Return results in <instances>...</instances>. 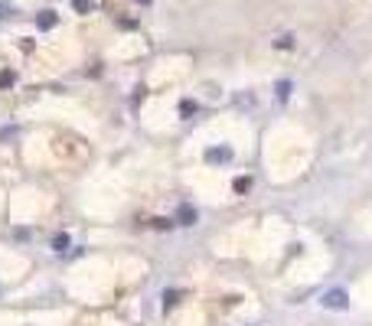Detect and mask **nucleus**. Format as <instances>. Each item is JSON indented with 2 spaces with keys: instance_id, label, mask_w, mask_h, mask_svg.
<instances>
[{
  "instance_id": "obj_1",
  "label": "nucleus",
  "mask_w": 372,
  "mask_h": 326,
  "mask_svg": "<svg viewBox=\"0 0 372 326\" xmlns=\"http://www.w3.org/2000/svg\"><path fill=\"white\" fill-rule=\"evenodd\" d=\"M320 303L326 307V310H346V307H349V297H346V290L333 287V290H323Z\"/></svg>"
},
{
  "instance_id": "obj_2",
  "label": "nucleus",
  "mask_w": 372,
  "mask_h": 326,
  "mask_svg": "<svg viewBox=\"0 0 372 326\" xmlns=\"http://www.w3.org/2000/svg\"><path fill=\"white\" fill-rule=\"evenodd\" d=\"M206 160L209 163H229L232 160V150L229 147H212V150H206Z\"/></svg>"
},
{
  "instance_id": "obj_3",
  "label": "nucleus",
  "mask_w": 372,
  "mask_h": 326,
  "mask_svg": "<svg viewBox=\"0 0 372 326\" xmlns=\"http://www.w3.org/2000/svg\"><path fill=\"white\" fill-rule=\"evenodd\" d=\"M193 222H196V209L183 202V206L176 209V225H193Z\"/></svg>"
},
{
  "instance_id": "obj_4",
  "label": "nucleus",
  "mask_w": 372,
  "mask_h": 326,
  "mask_svg": "<svg viewBox=\"0 0 372 326\" xmlns=\"http://www.w3.org/2000/svg\"><path fill=\"white\" fill-rule=\"evenodd\" d=\"M36 26H39V30H52V26H56V13H52V10H43L36 16Z\"/></svg>"
},
{
  "instance_id": "obj_5",
  "label": "nucleus",
  "mask_w": 372,
  "mask_h": 326,
  "mask_svg": "<svg viewBox=\"0 0 372 326\" xmlns=\"http://www.w3.org/2000/svg\"><path fill=\"white\" fill-rule=\"evenodd\" d=\"M287 95H291V82L284 78V82L274 85V98H278V101H287Z\"/></svg>"
},
{
  "instance_id": "obj_6",
  "label": "nucleus",
  "mask_w": 372,
  "mask_h": 326,
  "mask_svg": "<svg viewBox=\"0 0 372 326\" xmlns=\"http://www.w3.org/2000/svg\"><path fill=\"white\" fill-rule=\"evenodd\" d=\"M180 297H183L180 290H163V310H170V307L180 300Z\"/></svg>"
},
{
  "instance_id": "obj_7",
  "label": "nucleus",
  "mask_w": 372,
  "mask_h": 326,
  "mask_svg": "<svg viewBox=\"0 0 372 326\" xmlns=\"http://www.w3.org/2000/svg\"><path fill=\"white\" fill-rule=\"evenodd\" d=\"M16 82V72L13 69H4V72H0V88H10Z\"/></svg>"
},
{
  "instance_id": "obj_8",
  "label": "nucleus",
  "mask_w": 372,
  "mask_h": 326,
  "mask_svg": "<svg viewBox=\"0 0 372 326\" xmlns=\"http://www.w3.org/2000/svg\"><path fill=\"white\" fill-rule=\"evenodd\" d=\"M69 245H72V242H69V235H66V232H62V235H56V238H52V248H56V251H66Z\"/></svg>"
},
{
  "instance_id": "obj_9",
  "label": "nucleus",
  "mask_w": 372,
  "mask_h": 326,
  "mask_svg": "<svg viewBox=\"0 0 372 326\" xmlns=\"http://www.w3.org/2000/svg\"><path fill=\"white\" fill-rule=\"evenodd\" d=\"M252 189V176H238L235 180V192H248Z\"/></svg>"
},
{
  "instance_id": "obj_10",
  "label": "nucleus",
  "mask_w": 372,
  "mask_h": 326,
  "mask_svg": "<svg viewBox=\"0 0 372 326\" xmlns=\"http://www.w3.org/2000/svg\"><path fill=\"white\" fill-rule=\"evenodd\" d=\"M72 7L78 13H88V10H92V0H72Z\"/></svg>"
},
{
  "instance_id": "obj_11",
  "label": "nucleus",
  "mask_w": 372,
  "mask_h": 326,
  "mask_svg": "<svg viewBox=\"0 0 372 326\" xmlns=\"http://www.w3.org/2000/svg\"><path fill=\"white\" fill-rule=\"evenodd\" d=\"M274 46H281V49H291V46H294V36H291V33H287V36L274 39Z\"/></svg>"
},
{
  "instance_id": "obj_12",
  "label": "nucleus",
  "mask_w": 372,
  "mask_h": 326,
  "mask_svg": "<svg viewBox=\"0 0 372 326\" xmlns=\"http://www.w3.org/2000/svg\"><path fill=\"white\" fill-rule=\"evenodd\" d=\"M180 111L186 114V118H190V114H193V111H196V101H183V104H180Z\"/></svg>"
},
{
  "instance_id": "obj_13",
  "label": "nucleus",
  "mask_w": 372,
  "mask_h": 326,
  "mask_svg": "<svg viewBox=\"0 0 372 326\" xmlns=\"http://www.w3.org/2000/svg\"><path fill=\"white\" fill-rule=\"evenodd\" d=\"M13 235H16V238H20V242H26V238H30V228H16Z\"/></svg>"
},
{
  "instance_id": "obj_14",
  "label": "nucleus",
  "mask_w": 372,
  "mask_h": 326,
  "mask_svg": "<svg viewBox=\"0 0 372 326\" xmlns=\"http://www.w3.org/2000/svg\"><path fill=\"white\" fill-rule=\"evenodd\" d=\"M137 4H144V7H147V4H150V0H137Z\"/></svg>"
}]
</instances>
